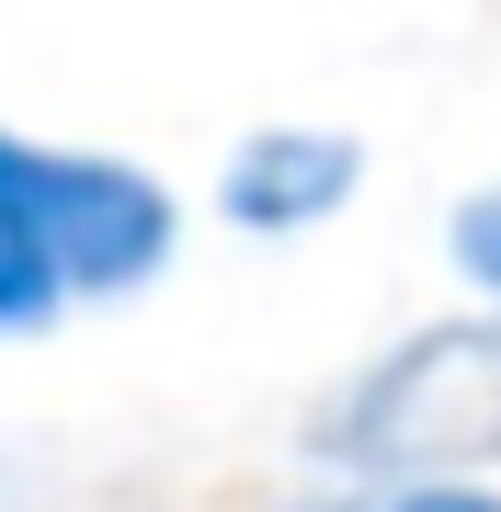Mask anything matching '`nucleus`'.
I'll use <instances>...</instances> for the list:
<instances>
[{"instance_id": "obj_1", "label": "nucleus", "mask_w": 501, "mask_h": 512, "mask_svg": "<svg viewBox=\"0 0 501 512\" xmlns=\"http://www.w3.org/2000/svg\"><path fill=\"white\" fill-rule=\"evenodd\" d=\"M171 239H183V205L160 171L0 126V342L92 296H137L149 274H171Z\"/></svg>"}, {"instance_id": "obj_2", "label": "nucleus", "mask_w": 501, "mask_h": 512, "mask_svg": "<svg viewBox=\"0 0 501 512\" xmlns=\"http://www.w3.org/2000/svg\"><path fill=\"white\" fill-rule=\"evenodd\" d=\"M490 456H501V308L388 342L308 421V478L365 512H388L399 490H433V478H479Z\"/></svg>"}, {"instance_id": "obj_3", "label": "nucleus", "mask_w": 501, "mask_h": 512, "mask_svg": "<svg viewBox=\"0 0 501 512\" xmlns=\"http://www.w3.org/2000/svg\"><path fill=\"white\" fill-rule=\"evenodd\" d=\"M353 183H365V137L353 126H251L217 171V217L262 228V239H297L319 217H342Z\"/></svg>"}, {"instance_id": "obj_4", "label": "nucleus", "mask_w": 501, "mask_h": 512, "mask_svg": "<svg viewBox=\"0 0 501 512\" xmlns=\"http://www.w3.org/2000/svg\"><path fill=\"white\" fill-rule=\"evenodd\" d=\"M445 251H456V274H467V285H479L490 308H501V171H490V183H479V194H467L456 217H445Z\"/></svg>"}, {"instance_id": "obj_5", "label": "nucleus", "mask_w": 501, "mask_h": 512, "mask_svg": "<svg viewBox=\"0 0 501 512\" xmlns=\"http://www.w3.org/2000/svg\"><path fill=\"white\" fill-rule=\"evenodd\" d=\"M388 512H501V490L490 478H433V490H399Z\"/></svg>"}]
</instances>
